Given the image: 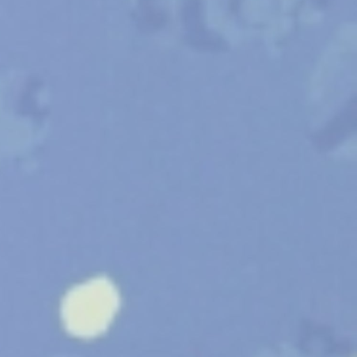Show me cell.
Listing matches in <instances>:
<instances>
[{
	"mask_svg": "<svg viewBox=\"0 0 357 357\" xmlns=\"http://www.w3.org/2000/svg\"><path fill=\"white\" fill-rule=\"evenodd\" d=\"M356 102L351 100L334 119L318 133L317 143L325 146L338 142L349 133L356 125Z\"/></svg>",
	"mask_w": 357,
	"mask_h": 357,
	"instance_id": "6da1fadb",
	"label": "cell"
}]
</instances>
